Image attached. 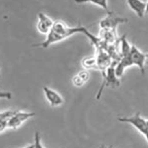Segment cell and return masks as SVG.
Wrapping results in <instances>:
<instances>
[{
  "label": "cell",
  "mask_w": 148,
  "mask_h": 148,
  "mask_svg": "<svg viewBox=\"0 0 148 148\" xmlns=\"http://www.w3.org/2000/svg\"><path fill=\"white\" fill-rule=\"evenodd\" d=\"M34 112H25L18 111L16 114L8 122V128L15 129L18 128L23 122L27 120L34 117Z\"/></svg>",
  "instance_id": "obj_5"
},
{
  "label": "cell",
  "mask_w": 148,
  "mask_h": 148,
  "mask_svg": "<svg viewBox=\"0 0 148 148\" xmlns=\"http://www.w3.org/2000/svg\"><path fill=\"white\" fill-rule=\"evenodd\" d=\"M77 33H84L90 40L94 37V35L85 27H69L64 21L57 20L54 21L52 29L47 34L45 41L41 43L34 45V46L47 48L50 45L62 41Z\"/></svg>",
  "instance_id": "obj_1"
},
{
  "label": "cell",
  "mask_w": 148,
  "mask_h": 148,
  "mask_svg": "<svg viewBox=\"0 0 148 148\" xmlns=\"http://www.w3.org/2000/svg\"><path fill=\"white\" fill-rule=\"evenodd\" d=\"M90 1L92 4L103 8L107 12V14H109L111 12L108 9L107 1H106V0H91V1Z\"/></svg>",
  "instance_id": "obj_11"
},
{
  "label": "cell",
  "mask_w": 148,
  "mask_h": 148,
  "mask_svg": "<svg viewBox=\"0 0 148 148\" xmlns=\"http://www.w3.org/2000/svg\"><path fill=\"white\" fill-rule=\"evenodd\" d=\"M22 148H34V144H33L32 145H29V146H26V147Z\"/></svg>",
  "instance_id": "obj_16"
},
{
  "label": "cell",
  "mask_w": 148,
  "mask_h": 148,
  "mask_svg": "<svg viewBox=\"0 0 148 148\" xmlns=\"http://www.w3.org/2000/svg\"><path fill=\"white\" fill-rule=\"evenodd\" d=\"M129 58L133 65L138 66L142 74H145L144 65L147 58V54L140 51L134 45H132Z\"/></svg>",
  "instance_id": "obj_4"
},
{
  "label": "cell",
  "mask_w": 148,
  "mask_h": 148,
  "mask_svg": "<svg viewBox=\"0 0 148 148\" xmlns=\"http://www.w3.org/2000/svg\"><path fill=\"white\" fill-rule=\"evenodd\" d=\"M145 14H148V1L146 2V10H145Z\"/></svg>",
  "instance_id": "obj_15"
},
{
  "label": "cell",
  "mask_w": 148,
  "mask_h": 148,
  "mask_svg": "<svg viewBox=\"0 0 148 148\" xmlns=\"http://www.w3.org/2000/svg\"><path fill=\"white\" fill-rule=\"evenodd\" d=\"M82 64L83 67L86 69H98L96 58L95 57L85 58L82 61Z\"/></svg>",
  "instance_id": "obj_9"
},
{
  "label": "cell",
  "mask_w": 148,
  "mask_h": 148,
  "mask_svg": "<svg viewBox=\"0 0 148 148\" xmlns=\"http://www.w3.org/2000/svg\"><path fill=\"white\" fill-rule=\"evenodd\" d=\"M117 120L120 122L130 124L144 136L147 132V120L143 118L140 112H136L131 116L118 117Z\"/></svg>",
  "instance_id": "obj_2"
},
{
  "label": "cell",
  "mask_w": 148,
  "mask_h": 148,
  "mask_svg": "<svg viewBox=\"0 0 148 148\" xmlns=\"http://www.w3.org/2000/svg\"><path fill=\"white\" fill-rule=\"evenodd\" d=\"M112 145L110 146H107V145H100L98 148H112Z\"/></svg>",
  "instance_id": "obj_14"
},
{
  "label": "cell",
  "mask_w": 148,
  "mask_h": 148,
  "mask_svg": "<svg viewBox=\"0 0 148 148\" xmlns=\"http://www.w3.org/2000/svg\"><path fill=\"white\" fill-rule=\"evenodd\" d=\"M86 82L78 74L76 75L73 78V83L76 86L80 87L84 85Z\"/></svg>",
  "instance_id": "obj_12"
},
{
  "label": "cell",
  "mask_w": 148,
  "mask_h": 148,
  "mask_svg": "<svg viewBox=\"0 0 148 148\" xmlns=\"http://www.w3.org/2000/svg\"><path fill=\"white\" fill-rule=\"evenodd\" d=\"M40 136L39 133L36 132L34 135V148H44L40 143Z\"/></svg>",
  "instance_id": "obj_13"
},
{
  "label": "cell",
  "mask_w": 148,
  "mask_h": 148,
  "mask_svg": "<svg viewBox=\"0 0 148 148\" xmlns=\"http://www.w3.org/2000/svg\"><path fill=\"white\" fill-rule=\"evenodd\" d=\"M38 21L37 24L38 31L43 34H48L53 27L54 22L43 13H39L38 14Z\"/></svg>",
  "instance_id": "obj_6"
},
{
  "label": "cell",
  "mask_w": 148,
  "mask_h": 148,
  "mask_svg": "<svg viewBox=\"0 0 148 148\" xmlns=\"http://www.w3.org/2000/svg\"><path fill=\"white\" fill-rule=\"evenodd\" d=\"M43 90L46 99L52 107H56L63 103L62 97L57 92L46 86L43 87Z\"/></svg>",
  "instance_id": "obj_7"
},
{
  "label": "cell",
  "mask_w": 148,
  "mask_h": 148,
  "mask_svg": "<svg viewBox=\"0 0 148 148\" xmlns=\"http://www.w3.org/2000/svg\"><path fill=\"white\" fill-rule=\"evenodd\" d=\"M127 4L130 8L140 18H143L145 14L146 2L140 0H128Z\"/></svg>",
  "instance_id": "obj_8"
},
{
  "label": "cell",
  "mask_w": 148,
  "mask_h": 148,
  "mask_svg": "<svg viewBox=\"0 0 148 148\" xmlns=\"http://www.w3.org/2000/svg\"><path fill=\"white\" fill-rule=\"evenodd\" d=\"M18 111L17 110H10L1 112L0 121H4L8 123L9 121L16 114Z\"/></svg>",
  "instance_id": "obj_10"
},
{
  "label": "cell",
  "mask_w": 148,
  "mask_h": 148,
  "mask_svg": "<svg viewBox=\"0 0 148 148\" xmlns=\"http://www.w3.org/2000/svg\"><path fill=\"white\" fill-rule=\"evenodd\" d=\"M127 21V18L120 17L111 11L106 17L100 21V26L101 29L116 30L120 23H125Z\"/></svg>",
  "instance_id": "obj_3"
}]
</instances>
